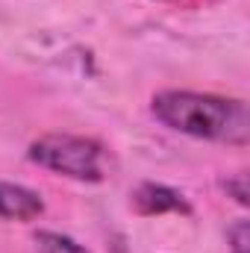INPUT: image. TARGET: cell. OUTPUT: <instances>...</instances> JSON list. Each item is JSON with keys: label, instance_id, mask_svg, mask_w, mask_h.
<instances>
[{"label": "cell", "instance_id": "6da1fadb", "mask_svg": "<svg viewBox=\"0 0 250 253\" xmlns=\"http://www.w3.org/2000/svg\"><path fill=\"white\" fill-rule=\"evenodd\" d=\"M150 112L162 126L183 132L191 138L248 144L250 141V112L239 97L200 94V91H159L150 100Z\"/></svg>", "mask_w": 250, "mask_h": 253}, {"label": "cell", "instance_id": "7a4b0ae2", "mask_svg": "<svg viewBox=\"0 0 250 253\" xmlns=\"http://www.w3.org/2000/svg\"><path fill=\"white\" fill-rule=\"evenodd\" d=\"M30 162H36L44 171H53L59 177L83 180V183H100L106 177V150L100 141L71 132H47L39 135L30 150Z\"/></svg>", "mask_w": 250, "mask_h": 253}, {"label": "cell", "instance_id": "3957f363", "mask_svg": "<svg viewBox=\"0 0 250 253\" xmlns=\"http://www.w3.org/2000/svg\"><path fill=\"white\" fill-rule=\"evenodd\" d=\"M132 209L144 218L153 215H165V212H180V215H191V203L171 186L162 183H141L132 191Z\"/></svg>", "mask_w": 250, "mask_h": 253}, {"label": "cell", "instance_id": "277c9868", "mask_svg": "<svg viewBox=\"0 0 250 253\" xmlns=\"http://www.w3.org/2000/svg\"><path fill=\"white\" fill-rule=\"evenodd\" d=\"M42 212H44V200L39 191L0 180V218L3 221H33Z\"/></svg>", "mask_w": 250, "mask_h": 253}, {"label": "cell", "instance_id": "5b68a950", "mask_svg": "<svg viewBox=\"0 0 250 253\" xmlns=\"http://www.w3.org/2000/svg\"><path fill=\"white\" fill-rule=\"evenodd\" d=\"M33 245H36V253H91V251H85L80 242H74L71 236L53 233V230H42V233H36Z\"/></svg>", "mask_w": 250, "mask_h": 253}, {"label": "cell", "instance_id": "8992f818", "mask_svg": "<svg viewBox=\"0 0 250 253\" xmlns=\"http://www.w3.org/2000/svg\"><path fill=\"white\" fill-rule=\"evenodd\" d=\"M248 242H250V230H248V221L239 218L230 224L227 230V245H230V253H248Z\"/></svg>", "mask_w": 250, "mask_h": 253}, {"label": "cell", "instance_id": "52a82bcc", "mask_svg": "<svg viewBox=\"0 0 250 253\" xmlns=\"http://www.w3.org/2000/svg\"><path fill=\"white\" fill-rule=\"evenodd\" d=\"M224 189H227L230 197H236V203H242V206H248L250 203L248 174H233V177H227V180H224Z\"/></svg>", "mask_w": 250, "mask_h": 253}]
</instances>
